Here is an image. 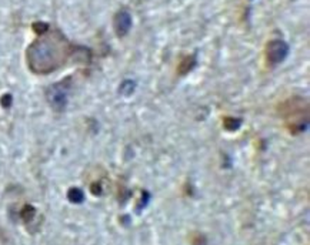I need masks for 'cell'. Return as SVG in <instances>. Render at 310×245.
I'll return each mask as SVG.
<instances>
[{
	"label": "cell",
	"instance_id": "obj_1",
	"mask_svg": "<svg viewBox=\"0 0 310 245\" xmlns=\"http://www.w3.org/2000/svg\"><path fill=\"white\" fill-rule=\"evenodd\" d=\"M73 57L83 62L90 60V52L86 48L72 44L60 30H47L26 50V63L32 73L47 76L63 67Z\"/></svg>",
	"mask_w": 310,
	"mask_h": 245
},
{
	"label": "cell",
	"instance_id": "obj_2",
	"mask_svg": "<svg viewBox=\"0 0 310 245\" xmlns=\"http://www.w3.org/2000/svg\"><path fill=\"white\" fill-rule=\"evenodd\" d=\"M279 114L291 134H301L309 126V103L304 97L294 96L283 102Z\"/></svg>",
	"mask_w": 310,
	"mask_h": 245
},
{
	"label": "cell",
	"instance_id": "obj_3",
	"mask_svg": "<svg viewBox=\"0 0 310 245\" xmlns=\"http://www.w3.org/2000/svg\"><path fill=\"white\" fill-rule=\"evenodd\" d=\"M69 88H70V78L67 77L63 82H59L56 84L50 86L46 92L47 103L50 104V107L60 113L66 108L67 104V94H69Z\"/></svg>",
	"mask_w": 310,
	"mask_h": 245
},
{
	"label": "cell",
	"instance_id": "obj_4",
	"mask_svg": "<svg viewBox=\"0 0 310 245\" xmlns=\"http://www.w3.org/2000/svg\"><path fill=\"white\" fill-rule=\"evenodd\" d=\"M287 54H289V44L284 40L276 38V40L269 42V44L266 48V57L272 66L280 64L282 62H284Z\"/></svg>",
	"mask_w": 310,
	"mask_h": 245
},
{
	"label": "cell",
	"instance_id": "obj_5",
	"mask_svg": "<svg viewBox=\"0 0 310 245\" xmlns=\"http://www.w3.org/2000/svg\"><path fill=\"white\" fill-rule=\"evenodd\" d=\"M113 28L117 38H124L132 28V14L127 10H119L113 18Z\"/></svg>",
	"mask_w": 310,
	"mask_h": 245
},
{
	"label": "cell",
	"instance_id": "obj_6",
	"mask_svg": "<svg viewBox=\"0 0 310 245\" xmlns=\"http://www.w3.org/2000/svg\"><path fill=\"white\" fill-rule=\"evenodd\" d=\"M198 64V60L196 56L192 54V56H186L179 64V74H188L192 68H195V66Z\"/></svg>",
	"mask_w": 310,
	"mask_h": 245
},
{
	"label": "cell",
	"instance_id": "obj_7",
	"mask_svg": "<svg viewBox=\"0 0 310 245\" xmlns=\"http://www.w3.org/2000/svg\"><path fill=\"white\" fill-rule=\"evenodd\" d=\"M223 124H225V127L227 128V130L235 132V130H237V128L240 127L242 120H240V118H233V117H227Z\"/></svg>",
	"mask_w": 310,
	"mask_h": 245
},
{
	"label": "cell",
	"instance_id": "obj_8",
	"mask_svg": "<svg viewBox=\"0 0 310 245\" xmlns=\"http://www.w3.org/2000/svg\"><path fill=\"white\" fill-rule=\"evenodd\" d=\"M83 197H85L83 192L79 188H72L69 191V200H70L72 202H82Z\"/></svg>",
	"mask_w": 310,
	"mask_h": 245
},
{
	"label": "cell",
	"instance_id": "obj_9",
	"mask_svg": "<svg viewBox=\"0 0 310 245\" xmlns=\"http://www.w3.org/2000/svg\"><path fill=\"white\" fill-rule=\"evenodd\" d=\"M33 28L36 30L38 34H43L45 32L49 30V24H46V23H35V24H33Z\"/></svg>",
	"mask_w": 310,
	"mask_h": 245
},
{
	"label": "cell",
	"instance_id": "obj_10",
	"mask_svg": "<svg viewBox=\"0 0 310 245\" xmlns=\"http://www.w3.org/2000/svg\"><path fill=\"white\" fill-rule=\"evenodd\" d=\"M10 103H12V96L6 94L2 97V104H3L5 107H9Z\"/></svg>",
	"mask_w": 310,
	"mask_h": 245
}]
</instances>
